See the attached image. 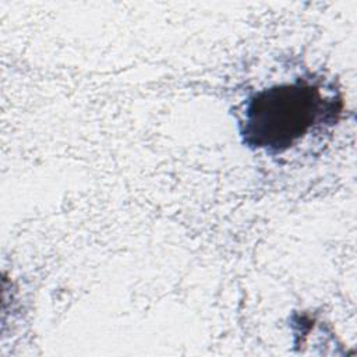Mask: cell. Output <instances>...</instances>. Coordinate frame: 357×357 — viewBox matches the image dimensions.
Listing matches in <instances>:
<instances>
[{
    "label": "cell",
    "mask_w": 357,
    "mask_h": 357,
    "mask_svg": "<svg viewBox=\"0 0 357 357\" xmlns=\"http://www.w3.org/2000/svg\"><path fill=\"white\" fill-rule=\"evenodd\" d=\"M340 100L308 81L280 84L248 99L241 120V135L248 146L280 153L296 145L311 130L333 123Z\"/></svg>",
    "instance_id": "6da1fadb"
}]
</instances>
